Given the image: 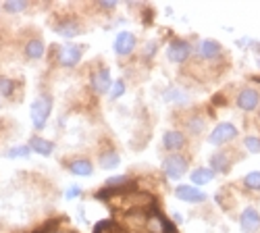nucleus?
Listing matches in <instances>:
<instances>
[{
    "label": "nucleus",
    "mask_w": 260,
    "mask_h": 233,
    "mask_svg": "<svg viewBox=\"0 0 260 233\" xmlns=\"http://www.w3.org/2000/svg\"><path fill=\"white\" fill-rule=\"evenodd\" d=\"M81 29H83V25H81V21H79L77 17H62V19H58L56 23H54L56 36L67 38V40L77 38V36L81 34Z\"/></svg>",
    "instance_id": "obj_7"
},
{
    "label": "nucleus",
    "mask_w": 260,
    "mask_h": 233,
    "mask_svg": "<svg viewBox=\"0 0 260 233\" xmlns=\"http://www.w3.org/2000/svg\"><path fill=\"white\" fill-rule=\"evenodd\" d=\"M244 146H246L248 152L260 154V138H258V136H246V138H244Z\"/></svg>",
    "instance_id": "obj_26"
},
{
    "label": "nucleus",
    "mask_w": 260,
    "mask_h": 233,
    "mask_svg": "<svg viewBox=\"0 0 260 233\" xmlns=\"http://www.w3.org/2000/svg\"><path fill=\"white\" fill-rule=\"evenodd\" d=\"M27 7H29L27 0H7V3L3 5V9H5L7 13H13V15H17V13H23Z\"/></svg>",
    "instance_id": "obj_24"
},
{
    "label": "nucleus",
    "mask_w": 260,
    "mask_h": 233,
    "mask_svg": "<svg viewBox=\"0 0 260 233\" xmlns=\"http://www.w3.org/2000/svg\"><path fill=\"white\" fill-rule=\"evenodd\" d=\"M212 104H216V107H223V104H225V98H223L221 94H216V96L212 98Z\"/></svg>",
    "instance_id": "obj_33"
},
{
    "label": "nucleus",
    "mask_w": 260,
    "mask_h": 233,
    "mask_svg": "<svg viewBox=\"0 0 260 233\" xmlns=\"http://www.w3.org/2000/svg\"><path fill=\"white\" fill-rule=\"evenodd\" d=\"M258 67H260V58H258Z\"/></svg>",
    "instance_id": "obj_35"
},
{
    "label": "nucleus",
    "mask_w": 260,
    "mask_h": 233,
    "mask_svg": "<svg viewBox=\"0 0 260 233\" xmlns=\"http://www.w3.org/2000/svg\"><path fill=\"white\" fill-rule=\"evenodd\" d=\"M79 196H81V185H69L67 192H64V198L67 200H75Z\"/></svg>",
    "instance_id": "obj_31"
},
{
    "label": "nucleus",
    "mask_w": 260,
    "mask_h": 233,
    "mask_svg": "<svg viewBox=\"0 0 260 233\" xmlns=\"http://www.w3.org/2000/svg\"><path fill=\"white\" fill-rule=\"evenodd\" d=\"M235 104H237V109H242L244 113H252L260 107V92L256 88H242L240 92H237L235 96Z\"/></svg>",
    "instance_id": "obj_6"
},
{
    "label": "nucleus",
    "mask_w": 260,
    "mask_h": 233,
    "mask_svg": "<svg viewBox=\"0 0 260 233\" xmlns=\"http://www.w3.org/2000/svg\"><path fill=\"white\" fill-rule=\"evenodd\" d=\"M191 44L187 40H181V38H175V40H171L169 42V46H167V58L171 62H175V65H183V62L189 60L191 56Z\"/></svg>",
    "instance_id": "obj_3"
},
{
    "label": "nucleus",
    "mask_w": 260,
    "mask_h": 233,
    "mask_svg": "<svg viewBox=\"0 0 260 233\" xmlns=\"http://www.w3.org/2000/svg\"><path fill=\"white\" fill-rule=\"evenodd\" d=\"M15 90H17V83H15V79L5 77V75H0V96H5V98H13Z\"/></svg>",
    "instance_id": "obj_22"
},
{
    "label": "nucleus",
    "mask_w": 260,
    "mask_h": 233,
    "mask_svg": "<svg viewBox=\"0 0 260 233\" xmlns=\"http://www.w3.org/2000/svg\"><path fill=\"white\" fill-rule=\"evenodd\" d=\"M240 227L244 233H256L260 229V213L254 206H248L240 215Z\"/></svg>",
    "instance_id": "obj_12"
},
{
    "label": "nucleus",
    "mask_w": 260,
    "mask_h": 233,
    "mask_svg": "<svg viewBox=\"0 0 260 233\" xmlns=\"http://www.w3.org/2000/svg\"><path fill=\"white\" fill-rule=\"evenodd\" d=\"M175 196L181 202H187V204H202V202H206V194L202 192V189L196 187V185H187V183H181V185L175 187Z\"/></svg>",
    "instance_id": "obj_8"
},
{
    "label": "nucleus",
    "mask_w": 260,
    "mask_h": 233,
    "mask_svg": "<svg viewBox=\"0 0 260 233\" xmlns=\"http://www.w3.org/2000/svg\"><path fill=\"white\" fill-rule=\"evenodd\" d=\"M98 7L104 9V11H113L117 7V3H115V0H98Z\"/></svg>",
    "instance_id": "obj_32"
},
{
    "label": "nucleus",
    "mask_w": 260,
    "mask_h": 233,
    "mask_svg": "<svg viewBox=\"0 0 260 233\" xmlns=\"http://www.w3.org/2000/svg\"><path fill=\"white\" fill-rule=\"evenodd\" d=\"M54 233H73V231H54Z\"/></svg>",
    "instance_id": "obj_34"
},
{
    "label": "nucleus",
    "mask_w": 260,
    "mask_h": 233,
    "mask_svg": "<svg viewBox=\"0 0 260 233\" xmlns=\"http://www.w3.org/2000/svg\"><path fill=\"white\" fill-rule=\"evenodd\" d=\"M189 177H191L193 185H206V183H210L214 179V171L210 167H198V169H193Z\"/></svg>",
    "instance_id": "obj_19"
},
{
    "label": "nucleus",
    "mask_w": 260,
    "mask_h": 233,
    "mask_svg": "<svg viewBox=\"0 0 260 233\" xmlns=\"http://www.w3.org/2000/svg\"><path fill=\"white\" fill-rule=\"evenodd\" d=\"M25 56L31 58V60H40L42 56L46 54V44H44V40L42 38H29L25 42V48H23Z\"/></svg>",
    "instance_id": "obj_17"
},
{
    "label": "nucleus",
    "mask_w": 260,
    "mask_h": 233,
    "mask_svg": "<svg viewBox=\"0 0 260 233\" xmlns=\"http://www.w3.org/2000/svg\"><path fill=\"white\" fill-rule=\"evenodd\" d=\"M136 44H138L136 34H132V31H119L117 38H115V42H113V48H115V54L127 56V54L134 52Z\"/></svg>",
    "instance_id": "obj_11"
},
{
    "label": "nucleus",
    "mask_w": 260,
    "mask_h": 233,
    "mask_svg": "<svg viewBox=\"0 0 260 233\" xmlns=\"http://www.w3.org/2000/svg\"><path fill=\"white\" fill-rule=\"evenodd\" d=\"M67 169L71 175H77V177H90L94 173V164L90 158H73L67 162Z\"/></svg>",
    "instance_id": "obj_14"
},
{
    "label": "nucleus",
    "mask_w": 260,
    "mask_h": 233,
    "mask_svg": "<svg viewBox=\"0 0 260 233\" xmlns=\"http://www.w3.org/2000/svg\"><path fill=\"white\" fill-rule=\"evenodd\" d=\"M125 90H127V88H125V81H123V79H117V81L113 83V88H111V98H113V100H119V98L125 94Z\"/></svg>",
    "instance_id": "obj_27"
},
{
    "label": "nucleus",
    "mask_w": 260,
    "mask_h": 233,
    "mask_svg": "<svg viewBox=\"0 0 260 233\" xmlns=\"http://www.w3.org/2000/svg\"><path fill=\"white\" fill-rule=\"evenodd\" d=\"M244 187L250 189V192H260V171H252L242 179Z\"/></svg>",
    "instance_id": "obj_23"
},
{
    "label": "nucleus",
    "mask_w": 260,
    "mask_h": 233,
    "mask_svg": "<svg viewBox=\"0 0 260 233\" xmlns=\"http://www.w3.org/2000/svg\"><path fill=\"white\" fill-rule=\"evenodd\" d=\"M237 138V127L233 125V123H219L214 127V129L210 131V136H208V142L212 144V146H225V144H229V142H233Z\"/></svg>",
    "instance_id": "obj_5"
},
{
    "label": "nucleus",
    "mask_w": 260,
    "mask_h": 233,
    "mask_svg": "<svg viewBox=\"0 0 260 233\" xmlns=\"http://www.w3.org/2000/svg\"><path fill=\"white\" fill-rule=\"evenodd\" d=\"M83 56V48L77 46V44H62L56 52V58H58V65L64 67V69H73L79 65V60Z\"/></svg>",
    "instance_id": "obj_4"
},
{
    "label": "nucleus",
    "mask_w": 260,
    "mask_h": 233,
    "mask_svg": "<svg viewBox=\"0 0 260 233\" xmlns=\"http://www.w3.org/2000/svg\"><path fill=\"white\" fill-rule=\"evenodd\" d=\"M189 169V160L183 154H169L162 160V173L169 179H181Z\"/></svg>",
    "instance_id": "obj_2"
},
{
    "label": "nucleus",
    "mask_w": 260,
    "mask_h": 233,
    "mask_svg": "<svg viewBox=\"0 0 260 233\" xmlns=\"http://www.w3.org/2000/svg\"><path fill=\"white\" fill-rule=\"evenodd\" d=\"M165 100L171 102V104H185V102H187V94L181 92L177 86H171V88L165 92Z\"/></svg>",
    "instance_id": "obj_21"
},
{
    "label": "nucleus",
    "mask_w": 260,
    "mask_h": 233,
    "mask_svg": "<svg viewBox=\"0 0 260 233\" xmlns=\"http://www.w3.org/2000/svg\"><path fill=\"white\" fill-rule=\"evenodd\" d=\"M156 48H158V42L156 40H150L148 44L144 46V58H152L156 54Z\"/></svg>",
    "instance_id": "obj_30"
},
{
    "label": "nucleus",
    "mask_w": 260,
    "mask_h": 233,
    "mask_svg": "<svg viewBox=\"0 0 260 233\" xmlns=\"http://www.w3.org/2000/svg\"><path fill=\"white\" fill-rule=\"evenodd\" d=\"M31 154V148L29 146H13L5 152L7 158H27Z\"/></svg>",
    "instance_id": "obj_25"
},
{
    "label": "nucleus",
    "mask_w": 260,
    "mask_h": 233,
    "mask_svg": "<svg viewBox=\"0 0 260 233\" xmlns=\"http://www.w3.org/2000/svg\"><path fill=\"white\" fill-rule=\"evenodd\" d=\"M210 169L214 171V175L216 173H229L231 171V156H229V152L227 150H219V152H214L212 156H210Z\"/></svg>",
    "instance_id": "obj_15"
},
{
    "label": "nucleus",
    "mask_w": 260,
    "mask_h": 233,
    "mask_svg": "<svg viewBox=\"0 0 260 233\" xmlns=\"http://www.w3.org/2000/svg\"><path fill=\"white\" fill-rule=\"evenodd\" d=\"M92 90L102 96V94H108L113 88V77H111V71H108V67H100L98 71L92 73V81H90Z\"/></svg>",
    "instance_id": "obj_9"
},
{
    "label": "nucleus",
    "mask_w": 260,
    "mask_h": 233,
    "mask_svg": "<svg viewBox=\"0 0 260 233\" xmlns=\"http://www.w3.org/2000/svg\"><path fill=\"white\" fill-rule=\"evenodd\" d=\"M27 146L31 148V152H36L40 156H50L54 152V142L42 138V136H31Z\"/></svg>",
    "instance_id": "obj_16"
},
{
    "label": "nucleus",
    "mask_w": 260,
    "mask_h": 233,
    "mask_svg": "<svg viewBox=\"0 0 260 233\" xmlns=\"http://www.w3.org/2000/svg\"><path fill=\"white\" fill-rule=\"evenodd\" d=\"M98 164H100V169H106V171H115V169L121 164V156L117 150L111 148V150H104L98 154Z\"/></svg>",
    "instance_id": "obj_18"
},
{
    "label": "nucleus",
    "mask_w": 260,
    "mask_h": 233,
    "mask_svg": "<svg viewBox=\"0 0 260 233\" xmlns=\"http://www.w3.org/2000/svg\"><path fill=\"white\" fill-rule=\"evenodd\" d=\"M132 179H129V175H117V177H111V179H106L104 187H119V185H125L129 183Z\"/></svg>",
    "instance_id": "obj_28"
},
{
    "label": "nucleus",
    "mask_w": 260,
    "mask_h": 233,
    "mask_svg": "<svg viewBox=\"0 0 260 233\" xmlns=\"http://www.w3.org/2000/svg\"><path fill=\"white\" fill-rule=\"evenodd\" d=\"M160 227H162V233H177V225L165 215L160 217Z\"/></svg>",
    "instance_id": "obj_29"
},
{
    "label": "nucleus",
    "mask_w": 260,
    "mask_h": 233,
    "mask_svg": "<svg viewBox=\"0 0 260 233\" xmlns=\"http://www.w3.org/2000/svg\"><path fill=\"white\" fill-rule=\"evenodd\" d=\"M162 146H165V150H169L173 154H179V150H183L187 146V136L179 129H169L162 136Z\"/></svg>",
    "instance_id": "obj_10"
},
{
    "label": "nucleus",
    "mask_w": 260,
    "mask_h": 233,
    "mask_svg": "<svg viewBox=\"0 0 260 233\" xmlns=\"http://www.w3.org/2000/svg\"><path fill=\"white\" fill-rule=\"evenodd\" d=\"M198 56L202 60H219L223 56V46L216 40H202L198 44Z\"/></svg>",
    "instance_id": "obj_13"
},
{
    "label": "nucleus",
    "mask_w": 260,
    "mask_h": 233,
    "mask_svg": "<svg viewBox=\"0 0 260 233\" xmlns=\"http://www.w3.org/2000/svg\"><path fill=\"white\" fill-rule=\"evenodd\" d=\"M52 113V96L50 94H40L29 109V117H31V125L38 131H42L48 125V117Z\"/></svg>",
    "instance_id": "obj_1"
},
{
    "label": "nucleus",
    "mask_w": 260,
    "mask_h": 233,
    "mask_svg": "<svg viewBox=\"0 0 260 233\" xmlns=\"http://www.w3.org/2000/svg\"><path fill=\"white\" fill-rule=\"evenodd\" d=\"M185 127H187V131H189L191 136H198V134H202V131H204V127H206V119H204V117H200V115H193V117L185 119Z\"/></svg>",
    "instance_id": "obj_20"
},
{
    "label": "nucleus",
    "mask_w": 260,
    "mask_h": 233,
    "mask_svg": "<svg viewBox=\"0 0 260 233\" xmlns=\"http://www.w3.org/2000/svg\"><path fill=\"white\" fill-rule=\"evenodd\" d=\"M125 233H127V231H125Z\"/></svg>",
    "instance_id": "obj_36"
}]
</instances>
